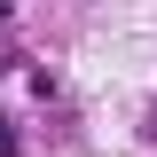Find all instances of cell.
I'll return each mask as SVG.
<instances>
[{"label":"cell","mask_w":157,"mask_h":157,"mask_svg":"<svg viewBox=\"0 0 157 157\" xmlns=\"http://www.w3.org/2000/svg\"><path fill=\"white\" fill-rule=\"evenodd\" d=\"M0 157H16V134H8V126H0Z\"/></svg>","instance_id":"6da1fadb"}]
</instances>
